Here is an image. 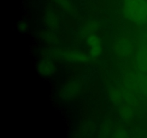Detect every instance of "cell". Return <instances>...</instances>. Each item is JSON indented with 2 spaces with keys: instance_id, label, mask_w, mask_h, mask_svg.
Listing matches in <instances>:
<instances>
[{
  "instance_id": "cell-1",
  "label": "cell",
  "mask_w": 147,
  "mask_h": 138,
  "mask_svg": "<svg viewBox=\"0 0 147 138\" xmlns=\"http://www.w3.org/2000/svg\"><path fill=\"white\" fill-rule=\"evenodd\" d=\"M126 11L138 24H147V0H125Z\"/></svg>"
},
{
  "instance_id": "cell-2",
  "label": "cell",
  "mask_w": 147,
  "mask_h": 138,
  "mask_svg": "<svg viewBox=\"0 0 147 138\" xmlns=\"http://www.w3.org/2000/svg\"><path fill=\"white\" fill-rule=\"evenodd\" d=\"M88 44L90 47V53L95 57L99 55L101 51V42L96 35H92L88 38Z\"/></svg>"
},
{
  "instance_id": "cell-3",
  "label": "cell",
  "mask_w": 147,
  "mask_h": 138,
  "mask_svg": "<svg viewBox=\"0 0 147 138\" xmlns=\"http://www.w3.org/2000/svg\"><path fill=\"white\" fill-rule=\"evenodd\" d=\"M53 66L51 63H49L47 61H44L43 63H40V67H39V70L40 72L42 74H50V73H53Z\"/></svg>"
}]
</instances>
